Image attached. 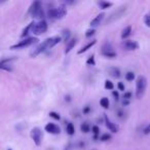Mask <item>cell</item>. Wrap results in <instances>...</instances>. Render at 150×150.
Here are the masks:
<instances>
[{"label": "cell", "mask_w": 150, "mask_h": 150, "mask_svg": "<svg viewBox=\"0 0 150 150\" xmlns=\"http://www.w3.org/2000/svg\"><path fill=\"white\" fill-rule=\"evenodd\" d=\"M92 111V107L89 106V105H87L85 107H83V109H82V112H83V114H89V112Z\"/></svg>", "instance_id": "obj_35"}, {"label": "cell", "mask_w": 150, "mask_h": 150, "mask_svg": "<svg viewBox=\"0 0 150 150\" xmlns=\"http://www.w3.org/2000/svg\"><path fill=\"white\" fill-rule=\"evenodd\" d=\"M38 41L37 37H27L25 39H22L18 42V43L13 44V45L10 46V49H26V47H29V46L33 45L36 42Z\"/></svg>", "instance_id": "obj_4"}, {"label": "cell", "mask_w": 150, "mask_h": 150, "mask_svg": "<svg viewBox=\"0 0 150 150\" xmlns=\"http://www.w3.org/2000/svg\"><path fill=\"white\" fill-rule=\"evenodd\" d=\"M72 148H73V144H72V143H69L64 150H72Z\"/></svg>", "instance_id": "obj_41"}, {"label": "cell", "mask_w": 150, "mask_h": 150, "mask_svg": "<svg viewBox=\"0 0 150 150\" xmlns=\"http://www.w3.org/2000/svg\"><path fill=\"white\" fill-rule=\"evenodd\" d=\"M108 72L111 75L112 77L114 78H119L121 76V72H120V69L117 68V67H111V68L108 69Z\"/></svg>", "instance_id": "obj_17"}, {"label": "cell", "mask_w": 150, "mask_h": 150, "mask_svg": "<svg viewBox=\"0 0 150 150\" xmlns=\"http://www.w3.org/2000/svg\"><path fill=\"white\" fill-rule=\"evenodd\" d=\"M47 51V46H46V43L43 41L42 43L37 45L35 49L32 51V53H30V56H31V58H36L38 55H40V53H44V51Z\"/></svg>", "instance_id": "obj_11"}, {"label": "cell", "mask_w": 150, "mask_h": 150, "mask_svg": "<svg viewBox=\"0 0 150 150\" xmlns=\"http://www.w3.org/2000/svg\"><path fill=\"white\" fill-rule=\"evenodd\" d=\"M112 96L114 97L115 102L119 101V94H118V92H116V91H113V92H112Z\"/></svg>", "instance_id": "obj_38"}, {"label": "cell", "mask_w": 150, "mask_h": 150, "mask_svg": "<svg viewBox=\"0 0 150 150\" xmlns=\"http://www.w3.org/2000/svg\"><path fill=\"white\" fill-rule=\"evenodd\" d=\"M117 87H118V89H119V91H121V92H125V83H123V82H121V81L117 83Z\"/></svg>", "instance_id": "obj_37"}, {"label": "cell", "mask_w": 150, "mask_h": 150, "mask_svg": "<svg viewBox=\"0 0 150 150\" xmlns=\"http://www.w3.org/2000/svg\"><path fill=\"white\" fill-rule=\"evenodd\" d=\"M125 11H127V6H125V5H122V6L118 7L114 13H112L111 15L108 17V19L106 20V24L108 25V24H111L113 23V22H115V21L119 20L122 15L125 13Z\"/></svg>", "instance_id": "obj_6"}, {"label": "cell", "mask_w": 150, "mask_h": 150, "mask_svg": "<svg viewBox=\"0 0 150 150\" xmlns=\"http://www.w3.org/2000/svg\"><path fill=\"white\" fill-rule=\"evenodd\" d=\"M104 87H105V89H106L112 91V89H114V84H113V82H112V81H110V80H106V81H105Z\"/></svg>", "instance_id": "obj_29"}, {"label": "cell", "mask_w": 150, "mask_h": 150, "mask_svg": "<svg viewBox=\"0 0 150 150\" xmlns=\"http://www.w3.org/2000/svg\"><path fill=\"white\" fill-rule=\"evenodd\" d=\"M76 42H77V39L76 38H71L70 40L67 42V44H66V49H65V51L64 53H69L70 51H72V49H74V46L76 45Z\"/></svg>", "instance_id": "obj_16"}, {"label": "cell", "mask_w": 150, "mask_h": 150, "mask_svg": "<svg viewBox=\"0 0 150 150\" xmlns=\"http://www.w3.org/2000/svg\"><path fill=\"white\" fill-rule=\"evenodd\" d=\"M49 116H51V118H53L55 120H60V119H61V115L59 114V113H57V112H55V111L49 112Z\"/></svg>", "instance_id": "obj_33"}, {"label": "cell", "mask_w": 150, "mask_h": 150, "mask_svg": "<svg viewBox=\"0 0 150 150\" xmlns=\"http://www.w3.org/2000/svg\"><path fill=\"white\" fill-rule=\"evenodd\" d=\"M104 120H105V125H106V127L110 132L112 133L118 132V130H119V129H118V125H117L116 123H114V122H112L106 114H104Z\"/></svg>", "instance_id": "obj_13"}, {"label": "cell", "mask_w": 150, "mask_h": 150, "mask_svg": "<svg viewBox=\"0 0 150 150\" xmlns=\"http://www.w3.org/2000/svg\"><path fill=\"white\" fill-rule=\"evenodd\" d=\"M66 133L69 136H73L75 134V127L72 122H68L66 125Z\"/></svg>", "instance_id": "obj_22"}, {"label": "cell", "mask_w": 150, "mask_h": 150, "mask_svg": "<svg viewBox=\"0 0 150 150\" xmlns=\"http://www.w3.org/2000/svg\"><path fill=\"white\" fill-rule=\"evenodd\" d=\"M143 132H144V134H145V135H148V134H150V123L145 127V129H144V131H143Z\"/></svg>", "instance_id": "obj_40"}, {"label": "cell", "mask_w": 150, "mask_h": 150, "mask_svg": "<svg viewBox=\"0 0 150 150\" xmlns=\"http://www.w3.org/2000/svg\"><path fill=\"white\" fill-rule=\"evenodd\" d=\"M100 105H101L104 109H108L109 108V105H110V102H109V99L106 97L102 98L101 100H100Z\"/></svg>", "instance_id": "obj_25"}, {"label": "cell", "mask_w": 150, "mask_h": 150, "mask_svg": "<svg viewBox=\"0 0 150 150\" xmlns=\"http://www.w3.org/2000/svg\"><path fill=\"white\" fill-rule=\"evenodd\" d=\"M110 139H111V135H110V134H108V133H105V134H103V135L100 137V140H101L102 142H106V141H109Z\"/></svg>", "instance_id": "obj_31"}, {"label": "cell", "mask_w": 150, "mask_h": 150, "mask_svg": "<svg viewBox=\"0 0 150 150\" xmlns=\"http://www.w3.org/2000/svg\"><path fill=\"white\" fill-rule=\"evenodd\" d=\"M65 101L68 102V103H70V102H71V97H70L69 95H67V96H65Z\"/></svg>", "instance_id": "obj_42"}, {"label": "cell", "mask_w": 150, "mask_h": 150, "mask_svg": "<svg viewBox=\"0 0 150 150\" xmlns=\"http://www.w3.org/2000/svg\"><path fill=\"white\" fill-rule=\"evenodd\" d=\"M35 24V22L34 21H32L29 25H27L24 28V30H23V32H22V34H21V38L22 39H25V38H27L28 37V35H29V33L31 32V30H32V27H33V25Z\"/></svg>", "instance_id": "obj_15"}, {"label": "cell", "mask_w": 150, "mask_h": 150, "mask_svg": "<svg viewBox=\"0 0 150 150\" xmlns=\"http://www.w3.org/2000/svg\"><path fill=\"white\" fill-rule=\"evenodd\" d=\"M91 150H96V149H91Z\"/></svg>", "instance_id": "obj_45"}, {"label": "cell", "mask_w": 150, "mask_h": 150, "mask_svg": "<svg viewBox=\"0 0 150 150\" xmlns=\"http://www.w3.org/2000/svg\"><path fill=\"white\" fill-rule=\"evenodd\" d=\"M30 136L33 140L34 144H35L37 147L41 146L42 144V139H43V135H42V131L39 129V127H33L30 132Z\"/></svg>", "instance_id": "obj_7"}, {"label": "cell", "mask_w": 150, "mask_h": 150, "mask_svg": "<svg viewBox=\"0 0 150 150\" xmlns=\"http://www.w3.org/2000/svg\"><path fill=\"white\" fill-rule=\"evenodd\" d=\"M129 104H130V101H129V100H123V101H122V105H123V106H127Z\"/></svg>", "instance_id": "obj_43"}, {"label": "cell", "mask_w": 150, "mask_h": 150, "mask_svg": "<svg viewBox=\"0 0 150 150\" xmlns=\"http://www.w3.org/2000/svg\"><path fill=\"white\" fill-rule=\"evenodd\" d=\"M95 34H96V29H89V30H87V32H85V37L87 38H89V37H92V36H94Z\"/></svg>", "instance_id": "obj_32"}, {"label": "cell", "mask_w": 150, "mask_h": 150, "mask_svg": "<svg viewBox=\"0 0 150 150\" xmlns=\"http://www.w3.org/2000/svg\"><path fill=\"white\" fill-rule=\"evenodd\" d=\"M101 55L102 56L106 57V58H109V59H113L117 56V53L115 51H108V53H101Z\"/></svg>", "instance_id": "obj_27"}, {"label": "cell", "mask_w": 150, "mask_h": 150, "mask_svg": "<svg viewBox=\"0 0 150 150\" xmlns=\"http://www.w3.org/2000/svg\"><path fill=\"white\" fill-rule=\"evenodd\" d=\"M67 15V9L65 5H61L59 7H53L47 10V17L51 20H61Z\"/></svg>", "instance_id": "obj_2"}, {"label": "cell", "mask_w": 150, "mask_h": 150, "mask_svg": "<svg viewBox=\"0 0 150 150\" xmlns=\"http://www.w3.org/2000/svg\"><path fill=\"white\" fill-rule=\"evenodd\" d=\"M98 5L100 6L101 9H107V8L111 7L113 3L112 2H109V1H104V0H102V1H99L98 2Z\"/></svg>", "instance_id": "obj_23"}, {"label": "cell", "mask_w": 150, "mask_h": 150, "mask_svg": "<svg viewBox=\"0 0 150 150\" xmlns=\"http://www.w3.org/2000/svg\"><path fill=\"white\" fill-rule=\"evenodd\" d=\"M28 15L33 19H37L39 21L44 20V10L42 7V3L40 1H34L29 7Z\"/></svg>", "instance_id": "obj_1"}, {"label": "cell", "mask_w": 150, "mask_h": 150, "mask_svg": "<svg viewBox=\"0 0 150 150\" xmlns=\"http://www.w3.org/2000/svg\"><path fill=\"white\" fill-rule=\"evenodd\" d=\"M49 29V25H47V22L45 20L38 21V22H35V24L32 27V30H31V33H33L34 35H41V34L45 33Z\"/></svg>", "instance_id": "obj_5"}, {"label": "cell", "mask_w": 150, "mask_h": 150, "mask_svg": "<svg viewBox=\"0 0 150 150\" xmlns=\"http://www.w3.org/2000/svg\"><path fill=\"white\" fill-rule=\"evenodd\" d=\"M92 132L94 134V139L95 140H97L98 138L100 139L99 137V134H100V127L98 125H93L92 127Z\"/></svg>", "instance_id": "obj_26"}, {"label": "cell", "mask_w": 150, "mask_h": 150, "mask_svg": "<svg viewBox=\"0 0 150 150\" xmlns=\"http://www.w3.org/2000/svg\"><path fill=\"white\" fill-rule=\"evenodd\" d=\"M132 93L131 92H125V94H123V100H129L130 101L131 99H132Z\"/></svg>", "instance_id": "obj_36"}, {"label": "cell", "mask_w": 150, "mask_h": 150, "mask_svg": "<svg viewBox=\"0 0 150 150\" xmlns=\"http://www.w3.org/2000/svg\"><path fill=\"white\" fill-rule=\"evenodd\" d=\"M121 46L125 51H136L139 49V43L135 40H125L122 42Z\"/></svg>", "instance_id": "obj_10"}, {"label": "cell", "mask_w": 150, "mask_h": 150, "mask_svg": "<svg viewBox=\"0 0 150 150\" xmlns=\"http://www.w3.org/2000/svg\"><path fill=\"white\" fill-rule=\"evenodd\" d=\"M117 116L119 117V118H123V117H125V112L122 111V110H117Z\"/></svg>", "instance_id": "obj_39"}, {"label": "cell", "mask_w": 150, "mask_h": 150, "mask_svg": "<svg viewBox=\"0 0 150 150\" xmlns=\"http://www.w3.org/2000/svg\"><path fill=\"white\" fill-rule=\"evenodd\" d=\"M62 38L61 36H53V37H51V38H47L44 40V42L46 43V46H47V49H53V46H56L57 44H59V42H61Z\"/></svg>", "instance_id": "obj_12"}, {"label": "cell", "mask_w": 150, "mask_h": 150, "mask_svg": "<svg viewBox=\"0 0 150 150\" xmlns=\"http://www.w3.org/2000/svg\"><path fill=\"white\" fill-rule=\"evenodd\" d=\"M7 150H13V149H10V148H8V149Z\"/></svg>", "instance_id": "obj_44"}, {"label": "cell", "mask_w": 150, "mask_h": 150, "mask_svg": "<svg viewBox=\"0 0 150 150\" xmlns=\"http://www.w3.org/2000/svg\"><path fill=\"white\" fill-rule=\"evenodd\" d=\"M61 33H62L61 38H62V40H63V41H65V42H68V41L71 39V38H70V37H71V32H70V30H68V29H64Z\"/></svg>", "instance_id": "obj_21"}, {"label": "cell", "mask_w": 150, "mask_h": 150, "mask_svg": "<svg viewBox=\"0 0 150 150\" xmlns=\"http://www.w3.org/2000/svg\"><path fill=\"white\" fill-rule=\"evenodd\" d=\"M80 131H81L83 134H87V133L91 131V125H89V123L87 121H84L81 123V125H80Z\"/></svg>", "instance_id": "obj_24"}, {"label": "cell", "mask_w": 150, "mask_h": 150, "mask_svg": "<svg viewBox=\"0 0 150 150\" xmlns=\"http://www.w3.org/2000/svg\"><path fill=\"white\" fill-rule=\"evenodd\" d=\"M96 43H97V40H93V41H91V42H89V43H87V44H85V45L83 46V47H81V49H79L78 53H78V55H81V53H85V51H87L89 49H92L93 46H94Z\"/></svg>", "instance_id": "obj_18"}, {"label": "cell", "mask_w": 150, "mask_h": 150, "mask_svg": "<svg viewBox=\"0 0 150 150\" xmlns=\"http://www.w3.org/2000/svg\"><path fill=\"white\" fill-rule=\"evenodd\" d=\"M146 87H147V79L145 78V76L140 75L136 80V98L137 99H142L145 94Z\"/></svg>", "instance_id": "obj_3"}, {"label": "cell", "mask_w": 150, "mask_h": 150, "mask_svg": "<svg viewBox=\"0 0 150 150\" xmlns=\"http://www.w3.org/2000/svg\"><path fill=\"white\" fill-rule=\"evenodd\" d=\"M87 65H89V66H95V65H96V61H95L94 55H93L92 57H89V58L87 60Z\"/></svg>", "instance_id": "obj_34"}, {"label": "cell", "mask_w": 150, "mask_h": 150, "mask_svg": "<svg viewBox=\"0 0 150 150\" xmlns=\"http://www.w3.org/2000/svg\"><path fill=\"white\" fill-rule=\"evenodd\" d=\"M131 34H132V26L129 25L121 31V39L122 40H125V39H127V37H130Z\"/></svg>", "instance_id": "obj_19"}, {"label": "cell", "mask_w": 150, "mask_h": 150, "mask_svg": "<svg viewBox=\"0 0 150 150\" xmlns=\"http://www.w3.org/2000/svg\"><path fill=\"white\" fill-rule=\"evenodd\" d=\"M125 79H127V81H133V80L135 79V73L132 72V71H129V72L125 73Z\"/></svg>", "instance_id": "obj_28"}, {"label": "cell", "mask_w": 150, "mask_h": 150, "mask_svg": "<svg viewBox=\"0 0 150 150\" xmlns=\"http://www.w3.org/2000/svg\"><path fill=\"white\" fill-rule=\"evenodd\" d=\"M143 21H144V24L147 26L148 28H150V11L144 15V19H143Z\"/></svg>", "instance_id": "obj_30"}, {"label": "cell", "mask_w": 150, "mask_h": 150, "mask_svg": "<svg viewBox=\"0 0 150 150\" xmlns=\"http://www.w3.org/2000/svg\"><path fill=\"white\" fill-rule=\"evenodd\" d=\"M17 59L15 58H5V59H2L1 61H0V69L1 70H4L6 72H11L13 70V65L11 63L15 62Z\"/></svg>", "instance_id": "obj_8"}, {"label": "cell", "mask_w": 150, "mask_h": 150, "mask_svg": "<svg viewBox=\"0 0 150 150\" xmlns=\"http://www.w3.org/2000/svg\"><path fill=\"white\" fill-rule=\"evenodd\" d=\"M44 130H45V132L49 133L51 135H59V134L61 133L60 127H59L58 125H56V123H53V122H49V123L44 127Z\"/></svg>", "instance_id": "obj_9"}, {"label": "cell", "mask_w": 150, "mask_h": 150, "mask_svg": "<svg viewBox=\"0 0 150 150\" xmlns=\"http://www.w3.org/2000/svg\"><path fill=\"white\" fill-rule=\"evenodd\" d=\"M108 51H114V47H113V45H112L110 42L106 41V42L102 45L101 53H108Z\"/></svg>", "instance_id": "obj_20"}, {"label": "cell", "mask_w": 150, "mask_h": 150, "mask_svg": "<svg viewBox=\"0 0 150 150\" xmlns=\"http://www.w3.org/2000/svg\"><path fill=\"white\" fill-rule=\"evenodd\" d=\"M104 18H105V13H99L97 17H95L94 20H92V22H91V28L95 29L96 27L100 26V24L103 22Z\"/></svg>", "instance_id": "obj_14"}]
</instances>
